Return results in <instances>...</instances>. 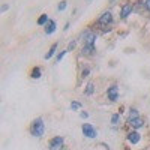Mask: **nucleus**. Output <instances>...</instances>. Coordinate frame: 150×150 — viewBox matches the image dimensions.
Segmentation results:
<instances>
[{"label":"nucleus","instance_id":"obj_1","mask_svg":"<svg viewBox=\"0 0 150 150\" xmlns=\"http://www.w3.org/2000/svg\"><path fill=\"white\" fill-rule=\"evenodd\" d=\"M30 132L33 137H42L44 132H45V125H44V120L39 117V119H36L33 120L32 123V128H30Z\"/></svg>","mask_w":150,"mask_h":150},{"label":"nucleus","instance_id":"obj_2","mask_svg":"<svg viewBox=\"0 0 150 150\" xmlns=\"http://www.w3.org/2000/svg\"><path fill=\"white\" fill-rule=\"evenodd\" d=\"M81 129H83V134L87 137V138H96L98 132H96V129L92 126V125H89V123H84Z\"/></svg>","mask_w":150,"mask_h":150},{"label":"nucleus","instance_id":"obj_3","mask_svg":"<svg viewBox=\"0 0 150 150\" xmlns=\"http://www.w3.org/2000/svg\"><path fill=\"white\" fill-rule=\"evenodd\" d=\"M63 137H56V138H53L51 141H50V150H62L63 149Z\"/></svg>","mask_w":150,"mask_h":150},{"label":"nucleus","instance_id":"obj_4","mask_svg":"<svg viewBox=\"0 0 150 150\" xmlns=\"http://www.w3.org/2000/svg\"><path fill=\"white\" fill-rule=\"evenodd\" d=\"M107 95H108V99L110 101H117L119 99V87L117 86H111V87H108V92H107Z\"/></svg>","mask_w":150,"mask_h":150},{"label":"nucleus","instance_id":"obj_5","mask_svg":"<svg viewBox=\"0 0 150 150\" xmlns=\"http://www.w3.org/2000/svg\"><path fill=\"white\" fill-rule=\"evenodd\" d=\"M83 41H84V45H95L96 35H93L90 32H84L83 33Z\"/></svg>","mask_w":150,"mask_h":150},{"label":"nucleus","instance_id":"obj_6","mask_svg":"<svg viewBox=\"0 0 150 150\" xmlns=\"http://www.w3.org/2000/svg\"><path fill=\"white\" fill-rule=\"evenodd\" d=\"M112 21V17H111V12H104L99 18V24H110Z\"/></svg>","mask_w":150,"mask_h":150},{"label":"nucleus","instance_id":"obj_7","mask_svg":"<svg viewBox=\"0 0 150 150\" xmlns=\"http://www.w3.org/2000/svg\"><path fill=\"white\" fill-rule=\"evenodd\" d=\"M128 140H129V143H132V144H137L140 140H141V137H140V134L138 132H131V134H128Z\"/></svg>","mask_w":150,"mask_h":150},{"label":"nucleus","instance_id":"obj_8","mask_svg":"<svg viewBox=\"0 0 150 150\" xmlns=\"http://www.w3.org/2000/svg\"><path fill=\"white\" fill-rule=\"evenodd\" d=\"M56 30V23L53 21V20H50L48 23H47V27H45V33L47 35H51L53 32Z\"/></svg>","mask_w":150,"mask_h":150},{"label":"nucleus","instance_id":"obj_9","mask_svg":"<svg viewBox=\"0 0 150 150\" xmlns=\"http://www.w3.org/2000/svg\"><path fill=\"white\" fill-rule=\"evenodd\" d=\"M131 11H132V6L131 5H125L123 8H122V12H120V17L122 18H126L129 14H131Z\"/></svg>","mask_w":150,"mask_h":150},{"label":"nucleus","instance_id":"obj_10","mask_svg":"<svg viewBox=\"0 0 150 150\" xmlns=\"http://www.w3.org/2000/svg\"><path fill=\"white\" fill-rule=\"evenodd\" d=\"M129 123H131V126H132V128H137V129L144 126V122H143L140 117H138V119H134V120H131Z\"/></svg>","mask_w":150,"mask_h":150},{"label":"nucleus","instance_id":"obj_11","mask_svg":"<svg viewBox=\"0 0 150 150\" xmlns=\"http://www.w3.org/2000/svg\"><path fill=\"white\" fill-rule=\"evenodd\" d=\"M93 51H95V45H84L83 47V54H86V56L93 54Z\"/></svg>","mask_w":150,"mask_h":150},{"label":"nucleus","instance_id":"obj_12","mask_svg":"<svg viewBox=\"0 0 150 150\" xmlns=\"http://www.w3.org/2000/svg\"><path fill=\"white\" fill-rule=\"evenodd\" d=\"M56 50H57V44H54L51 48H50V51L45 54V59H47V60H48V59H51V57L54 56V53H56Z\"/></svg>","mask_w":150,"mask_h":150},{"label":"nucleus","instance_id":"obj_13","mask_svg":"<svg viewBox=\"0 0 150 150\" xmlns=\"http://www.w3.org/2000/svg\"><path fill=\"white\" fill-rule=\"evenodd\" d=\"M48 21H50V20H48V15H45V14H44L39 20H38V24H39V26H44V24H47Z\"/></svg>","mask_w":150,"mask_h":150},{"label":"nucleus","instance_id":"obj_14","mask_svg":"<svg viewBox=\"0 0 150 150\" xmlns=\"http://www.w3.org/2000/svg\"><path fill=\"white\" fill-rule=\"evenodd\" d=\"M41 77V69L39 68H35L32 71V78H39Z\"/></svg>","mask_w":150,"mask_h":150},{"label":"nucleus","instance_id":"obj_15","mask_svg":"<svg viewBox=\"0 0 150 150\" xmlns=\"http://www.w3.org/2000/svg\"><path fill=\"white\" fill-rule=\"evenodd\" d=\"M134 119H138V111L137 110H131V112H129V122Z\"/></svg>","mask_w":150,"mask_h":150},{"label":"nucleus","instance_id":"obj_16","mask_svg":"<svg viewBox=\"0 0 150 150\" xmlns=\"http://www.w3.org/2000/svg\"><path fill=\"white\" fill-rule=\"evenodd\" d=\"M119 122H120V114H114L111 117V123L112 125H119Z\"/></svg>","mask_w":150,"mask_h":150},{"label":"nucleus","instance_id":"obj_17","mask_svg":"<svg viewBox=\"0 0 150 150\" xmlns=\"http://www.w3.org/2000/svg\"><path fill=\"white\" fill-rule=\"evenodd\" d=\"M86 93H87V95H92V93H93V83H89V84H87Z\"/></svg>","mask_w":150,"mask_h":150},{"label":"nucleus","instance_id":"obj_18","mask_svg":"<svg viewBox=\"0 0 150 150\" xmlns=\"http://www.w3.org/2000/svg\"><path fill=\"white\" fill-rule=\"evenodd\" d=\"M71 108H72V110H80V108H81V104H80V102H72V104H71Z\"/></svg>","mask_w":150,"mask_h":150},{"label":"nucleus","instance_id":"obj_19","mask_svg":"<svg viewBox=\"0 0 150 150\" xmlns=\"http://www.w3.org/2000/svg\"><path fill=\"white\" fill-rule=\"evenodd\" d=\"M66 5H68V3H66V2H62V3H60V5H59V11H63V9H65V8H66Z\"/></svg>","mask_w":150,"mask_h":150},{"label":"nucleus","instance_id":"obj_20","mask_svg":"<svg viewBox=\"0 0 150 150\" xmlns=\"http://www.w3.org/2000/svg\"><path fill=\"white\" fill-rule=\"evenodd\" d=\"M65 54H66V51H62V53L57 56V62H60L62 59H63V56H65Z\"/></svg>","mask_w":150,"mask_h":150},{"label":"nucleus","instance_id":"obj_21","mask_svg":"<svg viewBox=\"0 0 150 150\" xmlns=\"http://www.w3.org/2000/svg\"><path fill=\"white\" fill-rule=\"evenodd\" d=\"M144 6H146V8L150 11V0H146V2H144Z\"/></svg>","mask_w":150,"mask_h":150},{"label":"nucleus","instance_id":"obj_22","mask_svg":"<svg viewBox=\"0 0 150 150\" xmlns=\"http://www.w3.org/2000/svg\"><path fill=\"white\" fill-rule=\"evenodd\" d=\"M87 116H89V114H87V112H86V111H81V117H83V119H86Z\"/></svg>","mask_w":150,"mask_h":150},{"label":"nucleus","instance_id":"obj_23","mask_svg":"<svg viewBox=\"0 0 150 150\" xmlns=\"http://www.w3.org/2000/svg\"><path fill=\"white\" fill-rule=\"evenodd\" d=\"M74 47H75V42H71V44H69V50H72Z\"/></svg>","mask_w":150,"mask_h":150}]
</instances>
